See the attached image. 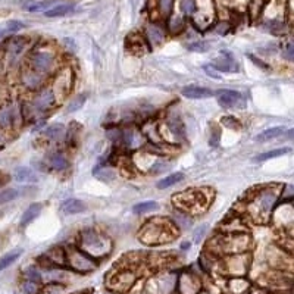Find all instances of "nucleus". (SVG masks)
Instances as JSON below:
<instances>
[{"label": "nucleus", "instance_id": "nucleus-26", "mask_svg": "<svg viewBox=\"0 0 294 294\" xmlns=\"http://www.w3.org/2000/svg\"><path fill=\"white\" fill-rule=\"evenodd\" d=\"M217 100L219 106L231 109V108H237L238 102H242V94L235 90H221L217 93Z\"/></svg>", "mask_w": 294, "mask_h": 294}, {"label": "nucleus", "instance_id": "nucleus-43", "mask_svg": "<svg viewBox=\"0 0 294 294\" xmlns=\"http://www.w3.org/2000/svg\"><path fill=\"white\" fill-rule=\"evenodd\" d=\"M177 6L179 13H182L185 18H192L197 9V0H178Z\"/></svg>", "mask_w": 294, "mask_h": 294}, {"label": "nucleus", "instance_id": "nucleus-20", "mask_svg": "<svg viewBox=\"0 0 294 294\" xmlns=\"http://www.w3.org/2000/svg\"><path fill=\"white\" fill-rule=\"evenodd\" d=\"M219 232L224 234H238V232H249V219L242 213H235L232 217H227L219 225Z\"/></svg>", "mask_w": 294, "mask_h": 294}, {"label": "nucleus", "instance_id": "nucleus-29", "mask_svg": "<svg viewBox=\"0 0 294 294\" xmlns=\"http://www.w3.org/2000/svg\"><path fill=\"white\" fill-rule=\"evenodd\" d=\"M13 178L21 184H36L39 181L37 174L28 167H18L13 171Z\"/></svg>", "mask_w": 294, "mask_h": 294}, {"label": "nucleus", "instance_id": "nucleus-14", "mask_svg": "<svg viewBox=\"0 0 294 294\" xmlns=\"http://www.w3.org/2000/svg\"><path fill=\"white\" fill-rule=\"evenodd\" d=\"M28 100L31 102V104L39 111L40 114H43L44 116L49 115L59 103L55 91L50 87V84L44 86L43 89H40L36 93H31V97Z\"/></svg>", "mask_w": 294, "mask_h": 294}, {"label": "nucleus", "instance_id": "nucleus-39", "mask_svg": "<svg viewBox=\"0 0 294 294\" xmlns=\"http://www.w3.org/2000/svg\"><path fill=\"white\" fill-rule=\"evenodd\" d=\"M182 179H184V174H182V172L169 174V175H167L165 178L159 179V181L156 182V189H159V190H165V189H169V187H172V185H175V184H179Z\"/></svg>", "mask_w": 294, "mask_h": 294}, {"label": "nucleus", "instance_id": "nucleus-40", "mask_svg": "<svg viewBox=\"0 0 294 294\" xmlns=\"http://www.w3.org/2000/svg\"><path fill=\"white\" fill-rule=\"evenodd\" d=\"M53 6V0H34V2H28L24 9L26 12H46Z\"/></svg>", "mask_w": 294, "mask_h": 294}, {"label": "nucleus", "instance_id": "nucleus-15", "mask_svg": "<svg viewBox=\"0 0 294 294\" xmlns=\"http://www.w3.org/2000/svg\"><path fill=\"white\" fill-rule=\"evenodd\" d=\"M136 281H137L136 271H132V268H128V266H122L111 275V278L108 280V287L114 293L124 294L129 288H132Z\"/></svg>", "mask_w": 294, "mask_h": 294}, {"label": "nucleus", "instance_id": "nucleus-32", "mask_svg": "<svg viewBox=\"0 0 294 294\" xmlns=\"http://www.w3.org/2000/svg\"><path fill=\"white\" fill-rule=\"evenodd\" d=\"M172 222L175 224V227L178 228V231H187L192 228L193 225V217L190 213H187V212H182V210H179V209H175L174 212H172Z\"/></svg>", "mask_w": 294, "mask_h": 294}, {"label": "nucleus", "instance_id": "nucleus-55", "mask_svg": "<svg viewBox=\"0 0 294 294\" xmlns=\"http://www.w3.org/2000/svg\"><path fill=\"white\" fill-rule=\"evenodd\" d=\"M203 71L206 72V75H209L210 78H215V79H221V72L218 71L217 68L212 64H205L203 65Z\"/></svg>", "mask_w": 294, "mask_h": 294}, {"label": "nucleus", "instance_id": "nucleus-4", "mask_svg": "<svg viewBox=\"0 0 294 294\" xmlns=\"http://www.w3.org/2000/svg\"><path fill=\"white\" fill-rule=\"evenodd\" d=\"M212 190L209 189H189L177 193L172 197V205L175 209L190 213L192 217L202 215L207 210L212 202Z\"/></svg>", "mask_w": 294, "mask_h": 294}, {"label": "nucleus", "instance_id": "nucleus-44", "mask_svg": "<svg viewBox=\"0 0 294 294\" xmlns=\"http://www.w3.org/2000/svg\"><path fill=\"white\" fill-rule=\"evenodd\" d=\"M212 30L215 31V34H218V36H227L234 30V24L231 22L230 19H219L213 24Z\"/></svg>", "mask_w": 294, "mask_h": 294}, {"label": "nucleus", "instance_id": "nucleus-2", "mask_svg": "<svg viewBox=\"0 0 294 294\" xmlns=\"http://www.w3.org/2000/svg\"><path fill=\"white\" fill-rule=\"evenodd\" d=\"M24 64L47 78L53 77L56 74V71L64 65L62 56L50 43L34 44L28 51Z\"/></svg>", "mask_w": 294, "mask_h": 294}, {"label": "nucleus", "instance_id": "nucleus-46", "mask_svg": "<svg viewBox=\"0 0 294 294\" xmlns=\"http://www.w3.org/2000/svg\"><path fill=\"white\" fill-rule=\"evenodd\" d=\"M24 277H25V280H31V281H43V272L40 271L39 266H34V265L26 266V268L24 269Z\"/></svg>", "mask_w": 294, "mask_h": 294}, {"label": "nucleus", "instance_id": "nucleus-51", "mask_svg": "<svg viewBox=\"0 0 294 294\" xmlns=\"http://www.w3.org/2000/svg\"><path fill=\"white\" fill-rule=\"evenodd\" d=\"M207 230H209V225H207V224H202V225L196 227V228L192 231L193 242H194L196 244L202 243V242H203V238H205Z\"/></svg>", "mask_w": 294, "mask_h": 294}, {"label": "nucleus", "instance_id": "nucleus-18", "mask_svg": "<svg viewBox=\"0 0 294 294\" xmlns=\"http://www.w3.org/2000/svg\"><path fill=\"white\" fill-rule=\"evenodd\" d=\"M177 291L178 294H199L202 291V280L196 272L184 269L178 274Z\"/></svg>", "mask_w": 294, "mask_h": 294}, {"label": "nucleus", "instance_id": "nucleus-9", "mask_svg": "<svg viewBox=\"0 0 294 294\" xmlns=\"http://www.w3.org/2000/svg\"><path fill=\"white\" fill-rule=\"evenodd\" d=\"M50 87L55 91L56 97L59 102L65 100L71 93L75 86V72L74 68L71 65H62L56 74L50 78Z\"/></svg>", "mask_w": 294, "mask_h": 294}, {"label": "nucleus", "instance_id": "nucleus-10", "mask_svg": "<svg viewBox=\"0 0 294 294\" xmlns=\"http://www.w3.org/2000/svg\"><path fill=\"white\" fill-rule=\"evenodd\" d=\"M24 118L21 111V103L8 102L0 104V129L9 132L24 125Z\"/></svg>", "mask_w": 294, "mask_h": 294}, {"label": "nucleus", "instance_id": "nucleus-23", "mask_svg": "<svg viewBox=\"0 0 294 294\" xmlns=\"http://www.w3.org/2000/svg\"><path fill=\"white\" fill-rule=\"evenodd\" d=\"M165 26H167L168 36H179L184 31H187V18L179 12H174L167 21H165Z\"/></svg>", "mask_w": 294, "mask_h": 294}, {"label": "nucleus", "instance_id": "nucleus-37", "mask_svg": "<svg viewBox=\"0 0 294 294\" xmlns=\"http://www.w3.org/2000/svg\"><path fill=\"white\" fill-rule=\"evenodd\" d=\"M285 131H287V129H285L284 127L268 128V129H265V131L259 132V134L255 137V140L259 141V143H266V141L275 140V139H278V137L284 136V132H285Z\"/></svg>", "mask_w": 294, "mask_h": 294}, {"label": "nucleus", "instance_id": "nucleus-21", "mask_svg": "<svg viewBox=\"0 0 294 294\" xmlns=\"http://www.w3.org/2000/svg\"><path fill=\"white\" fill-rule=\"evenodd\" d=\"M212 65L217 68L219 72H228V74H237L240 72V64L234 59L230 51H221L217 59H213Z\"/></svg>", "mask_w": 294, "mask_h": 294}, {"label": "nucleus", "instance_id": "nucleus-57", "mask_svg": "<svg viewBox=\"0 0 294 294\" xmlns=\"http://www.w3.org/2000/svg\"><path fill=\"white\" fill-rule=\"evenodd\" d=\"M8 136H6V131H3V129H0V150H3L5 149V146H6V139Z\"/></svg>", "mask_w": 294, "mask_h": 294}, {"label": "nucleus", "instance_id": "nucleus-35", "mask_svg": "<svg viewBox=\"0 0 294 294\" xmlns=\"http://www.w3.org/2000/svg\"><path fill=\"white\" fill-rule=\"evenodd\" d=\"M250 282L247 281L244 277H231L228 280V288L231 294H246L250 291Z\"/></svg>", "mask_w": 294, "mask_h": 294}, {"label": "nucleus", "instance_id": "nucleus-27", "mask_svg": "<svg viewBox=\"0 0 294 294\" xmlns=\"http://www.w3.org/2000/svg\"><path fill=\"white\" fill-rule=\"evenodd\" d=\"M181 94L190 100H203V99H210L215 96V93L212 90L207 87H200V86H185L181 90Z\"/></svg>", "mask_w": 294, "mask_h": 294}, {"label": "nucleus", "instance_id": "nucleus-45", "mask_svg": "<svg viewBox=\"0 0 294 294\" xmlns=\"http://www.w3.org/2000/svg\"><path fill=\"white\" fill-rule=\"evenodd\" d=\"M87 100V96L86 94H77V96H74L69 103H68V106H66V114H75L77 111H79L83 106H84V103Z\"/></svg>", "mask_w": 294, "mask_h": 294}, {"label": "nucleus", "instance_id": "nucleus-24", "mask_svg": "<svg viewBox=\"0 0 294 294\" xmlns=\"http://www.w3.org/2000/svg\"><path fill=\"white\" fill-rule=\"evenodd\" d=\"M175 3H177V0H154L153 8H150V9H153L154 12L152 19L165 22L168 18L174 13Z\"/></svg>", "mask_w": 294, "mask_h": 294}, {"label": "nucleus", "instance_id": "nucleus-1", "mask_svg": "<svg viewBox=\"0 0 294 294\" xmlns=\"http://www.w3.org/2000/svg\"><path fill=\"white\" fill-rule=\"evenodd\" d=\"M282 184H266L256 187L243 199V213L250 222L269 224L275 207L282 199Z\"/></svg>", "mask_w": 294, "mask_h": 294}, {"label": "nucleus", "instance_id": "nucleus-38", "mask_svg": "<svg viewBox=\"0 0 294 294\" xmlns=\"http://www.w3.org/2000/svg\"><path fill=\"white\" fill-rule=\"evenodd\" d=\"M24 253V250L21 249V247H16V249H13L11 252H8L6 255H3L0 257V271H5V269H8L11 265H13L21 255Z\"/></svg>", "mask_w": 294, "mask_h": 294}, {"label": "nucleus", "instance_id": "nucleus-54", "mask_svg": "<svg viewBox=\"0 0 294 294\" xmlns=\"http://www.w3.org/2000/svg\"><path fill=\"white\" fill-rule=\"evenodd\" d=\"M221 141V129L218 127H212L210 129V137H209V144L212 147H218Z\"/></svg>", "mask_w": 294, "mask_h": 294}, {"label": "nucleus", "instance_id": "nucleus-25", "mask_svg": "<svg viewBox=\"0 0 294 294\" xmlns=\"http://www.w3.org/2000/svg\"><path fill=\"white\" fill-rule=\"evenodd\" d=\"M46 165L51 171H56V172H64L69 168V159H68V154L65 153L64 150H55L47 156L46 159Z\"/></svg>", "mask_w": 294, "mask_h": 294}, {"label": "nucleus", "instance_id": "nucleus-50", "mask_svg": "<svg viewBox=\"0 0 294 294\" xmlns=\"http://www.w3.org/2000/svg\"><path fill=\"white\" fill-rule=\"evenodd\" d=\"M221 124H222L224 127L230 128V129H234V131L242 129V122H240L235 116H232V115L222 116V118H221Z\"/></svg>", "mask_w": 294, "mask_h": 294}, {"label": "nucleus", "instance_id": "nucleus-19", "mask_svg": "<svg viewBox=\"0 0 294 294\" xmlns=\"http://www.w3.org/2000/svg\"><path fill=\"white\" fill-rule=\"evenodd\" d=\"M162 125L169 132V136L172 137V143L174 144L181 146V143L187 141L185 125H184L182 119L177 114H168L167 118H165V122Z\"/></svg>", "mask_w": 294, "mask_h": 294}, {"label": "nucleus", "instance_id": "nucleus-22", "mask_svg": "<svg viewBox=\"0 0 294 294\" xmlns=\"http://www.w3.org/2000/svg\"><path fill=\"white\" fill-rule=\"evenodd\" d=\"M127 50L136 56H143L149 51H152L150 46L147 44V41L144 39L143 33H134V34H129L127 37Z\"/></svg>", "mask_w": 294, "mask_h": 294}, {"label": "nucleus", "instance_id": "nucleus-13", "mask_svg": "<svg viewBox=\"0 0 294 294\" xmlns=\"http://www.w3.org/2000/svg\"><path fill=\"white\" fill-rule=\"evenodd\" d=\"M31 47V40L26 36H16L12 34L11 37L5 40V43L2 44V51L3 56L8 59V62L11 66L15 65L16 61H19V58Z\"/></svg>", "mask_w": 294, "mask_h": 294}, {"label": "nucleus", "instance_id": "nucleus-48", "mask_svg": "<svg viewBox=\"0 0 294 294\" xmlns=\"http://www.w3.org/2000/svg\"><path fill=\"white\" fill-rule=\"evenodd\" d=\"M22 290H24L25 294H41L43 287H41V282L25 280V281L22 282Z\"/></svg>", "mask_w": 294, "mask_h": 294}, {"label": "nucleus", "instance_id": "nucleus-56", "mask_svg": "<svg viewBox=\"0 0 294 294\" xmlns=\"http://www.w3.org/2000/svg\"><path fill=\"white\" fill-rule=\"evenodd\" d=\"M64 47H68L69 49V53L71 55H74L75 51H77V44H75V41L72 39H64Z\"/></svg>", "mask_w": 294, "mask_h": 294}, {"label": "nucleus", "instance_id": "nucleus-5", "mask_svg": "<svg viewBox=\"0 0 294 294\" xmlns=\"http://www.w3.org/2000/svg\"><path fill=\"white\" fill-rule=\"evenodd\" d=\"M77 246L94 259L102 260L111 255L114 243L106 232L97 228H84L78 234Z\"/></svg>", "mask_w": 294, "mask_h": 294}, {"label": "nucleus", "instance_id": "nucleus-30", "mask_svg": "<svg viewBox=\"0 0 294 294\" xmlns=\"http://www.w3.org/2000/svg\"><path fill=\"white\" fill-rule=\"evenodd\" d=\"M66 128L62 124H53L50 127L44 128L43 131V139L47 143H58V141L65 140Z\"/></svg>", "mask_w": 294, "mask_h": 294}, {"label": "nucleus", "instance_id": "nucleus-31", "mask_svg": "<svg viewBox=\"0 0 294 294\" xmlns=\"http://www.w3.org/2000/svg\"><path fill=\"white\" fill-rule=\"evenodd\" d=\"M61 210L65 215H78L87 210V205L79 199H66L61 203Z\"/></svg>", "mask_w": 294, "mask_h": 294}, {"label": "nucleus", "instance_id": "nucleus-33", "mask_svg": "<svg viewBox=\"0 0 294 294\" xmlns=\"http://www.w3.org/2000/svg\"><path fill=\"white\" fill-rule=\"evenodd\" d=\"M81 131H83V127L78 122H71V125L66 129V134H65V144H66V147L77 149Z\"/></svg>", "mask_w": 294, "mask_h": 294}, {"label": "nucleus", "instance_id": "nucleus-17", "mask_svg": "<svg viewBox=\"0 0 294 294\" xmlns=\"http://www.w3.org/2000/svg\"><path fill=\"white\" fill-rule=\"evenodd\" d=\"M143 36L147 41V44L150 46V49L153 50L156 47L162 46L165 43V40L168 37L167 26L164 21H154L150 19L143 30Z\"/></svg>", "mask_w": 294, "mask_h": 294}, {"label": "nucleus", "instance_id": "nucleus-41", "mask_svg": "<svg viewBox=\"0 0 294 294\" xmlns=\"http://www.w3.org/2000/svg\"><path fill=\"white\" fill-rule=\"evenodd\" d=\"M291 152L290 147H280V149H272V150H268L265 153L257 154L255 157L256 162H265V161H271V159H275V157H281L284 154H288Z\"/></svg>", "mask_w": 294, "mask_h": 294}, {"label": "nucleus", "instance_id": "nucleus-6", "mask_svg": "<svg viewBox=\"0 0 294 294\" xmlns=\"http://www.w3.org/2000/svg\"><path fill=\"white\" fill-rule=\"evenodd\" d=\"M99 266V260L86 253L77 244L66 247V268L77 274H90Z\"/></svg>", "mask_w": 294, "mask_h": 294}, {"label": "nucleus", "instance_id": "nucleus-58", "mask_svg": "<svg viewBox=\"0 0 294 294\" xmlns=\"http://www.w3.org/2000/svg\"><path fill=\"white\" fill-rule=\"evenodd\" d=\"M249 59H252L256 65H259V68H263V69H268V65L265 64V62H262V61H259L257 58H255L253 55H249Z\"/></svg>", "mask_w": 294, "mask_h": 294}, {"label": "nucleus", "instance_id": "nucleus-52", "mask_svg": "<svg viewBox=\"0 0 294 294\" xmlns=\"http://www.w3.org/2000/svg\"><path fill=\"white\" fill-rule=\"evenodd\" d=\"M25 28V24L24 22H21V21H9L6 25L3 26V30L6 31V34L9 36V34H16L18 31H21V30H24Z\"/></svg>", "mask_w": 294, "mask_h": 294}, {"label": "nucleus", "instance_id": "nucleus-7", "mask_svg": "<svg viewBox=\"0 0 294 294\" xmlns=\"http://www.w3.org/2000/svg\"><path fill=\"white\" fill-rule=\"evenodd\" d=\"M192 26L199 31L205 33L212 30L213 24L217 22V3L215 0H197V9L190 18Z\"/></svg>", "mask_w": 294, "mask_h": 294}, {"label": "nucleus", "instance_id": "nucleus-36", "mask_svg": "<svg viewBox=\"0 0 294 294\" xmlns=\"http://www.w3.org/2000/svg\"><path fill=\"white\" fill-rule=\"evenodd\" d=\"M74 11H75V3H59L51 6L49 11L44 12V15L47 18H59V16H66Z\"/></svg>", "mask_w": 294, "mask_h": 294}, {"label": "nucleus", "instance_id": "nucleus-53", "mask_svg": "<svg viewBox=\"0 0 294 294\" xmlns=\"http://www.w3.org/2000/svg\"><path fill=\"white\" fill-rule=\"evenodd\" d=\"M282 56L290 61V62H294V39H290L285 46H284V50H282Z\"/></svg>", "mask_w": 294, "mask_h": 294}, {"label": "nucleus", "instance_id": "nucleus-61", "mask_svg": "<svg viewBox=\"0 0 294 294\" xmlns=\"http://www.w3.org/2000/svg\"><path fill=\"white\" fill-rule=\"evenodd\" d=\"M6 179H8V178H5V177H3V174L0 172V187H2V185H3V184L6 182Z\"/></svg>", "mask_w": 294, "mask_h": 294}, {"label": "nucleus", "instance_id": "nucleus-42", "mask_svg": "<svg viewBox=\"0 0 294 294\" xmlns=\"http://www.w3.org/2000/svg\"><path fill=\"white\" fill-rule=\"evenodd\" d=\"M159 203L153 202V200H146V202H140L137 205L132 206V213L134 215H146V213H150L157 210Z\"/></svg>", "mask_w": 294, "mask_h": 294}, {"label": "nucleus", "instance_id": "nucleus-59", "mask_svg": "<svg viewBox=\"0 0 294 294\" xmlns=\"http://www.w3.org/2000/svg\"><path fill=\"white\" fill-rule=\"evenodd\" d=\"M284 137H285V139H288V140H294V128H291V129H287V131L284 132Z\"/></svg>", "mask_w": 294, "mask_h": 294}, {"label": "nucleus", "instance_id": "nucleus-47", "mask_svg": "<svg viewBox=\"0 0 294 294\" xmlns=\"http://www.w3.org/2000/svg\"><path fill=\"white\" fill-rule=\"evenodd\" d=\"M18 196H19L18 189H3V190H0V205L12 202Z\"/></svg>", "mask_w": 294, "mask_h": 294}, {"label": "nucleus", "instance_id": "nucleus-8", "mask_svg": "<svg viewBox=\"0 0 294 294\" xmlns=\"http://www.w3.org/2000/svg\"><path fill=\"white\" fill-rule=\"evenodd\" d=\"M271 222L287 237L294 238V197H287L275 207Z\"/></svg>", "mask_w": 294, "mask_h": 294}, {"label": "nucleus", "instance_id": "nucleus-28", "mask_svg": "<svg viewBox=\"0 0 294 294\" xmlns=\"http://www.w3.org/2000/svg\"><path fill=\"white\" fill-rule=\"evenodd\" d=\"M41 210H43V203H31L24 210V213L21 217V221H19V227L21 228H26L30 224H33L40 217Z\"/></svg>", "mask_w": 294, "mask_h": 294}, {"label": "nucleus", "instance_id": "nucleus-11", "mask_svg": "<svg viewBox=\"0 0 294 294\" xmlns=\"http://www.w3.org/2000/svg\"><path fill=\"white\" fill-rule=\"evenodd\" d=\"M177 281H178V274L167 271V272H159L157 275L152 277L146 282V291L149 294H174L177 290Z\"/></svg>", "mask_w": 294, "mask_h": 294}, {"label": "nucleus", "instance_id": "nucleus-12", "mask_svg": "<svg viewBox=\"0 0 294 294\" xmlns=\"http://www.w3.org/2000/svg\"><path fill=\"white\" fill-rule=\"evenodd\" d=\"M250 253H237L221 257V266L228 277H246L250 268Z\"/></svg>", "mask_w": 294, "mask_h": 294}, {"label": "nucleus", "instance_id": "nucleus-3", "mask_svg": "<svg viewBox=\"0 0 294 294\" xmlns=\"http://www.w3.org/2000/svg\"><path fill=\"white\" fill-rule=\"evenodd\" d=\"M178 232L171 218H150L141 225L137 237L146 246H159L175 240Z\"/></svg>", "mask_w": 294, "mask_h": 294}, {"label": "nucleus", "instance_id": "nucleus-34", "mask_svg": "<svg viewBox=\"0 0 294 294\" xmlns=\"http://www.w3.org/2000/svg\"><path fill=\"white\" fill-rule=\"evenodd\" d=\"M93 177L97 178L102 182H112L116 178V171L112 168V165H102L99 164L93 169Z\"/></svg>", "mask_w": 294, "mask_h": 294}, {"label": "nucleus", "instance_id": "nucleus-49", "mask_svg": "<svg viewBox=\"0 0 294 294\" xmlns=\"http://www.w3.org/2000/svg\"><path fill=\"white\" fill-rule=\"evenodd\" d=\"M187 49L194 53H205V51H209L210 44L203 40H196V41H192L190 44H187Z\"/></svg>", "mask_w": 294, "mask_h": 294}, {"label": "nucleus", "instance_id": "nucleus-16", "mask_svg": "<svg viewBox=\"0 0 294 294\" xmlns=\"http://www.w3.org/2000/svg\"><path fill=\"white\" fill-rule=\"evenodd\" d=\"M49 83H50V78L44 77L43 74L34 71L28 65L22 64V66L19 68V84L28 93H36L44 86H47Z\"/></svg>", "mask_w": 294, "mask_h": 294}, {"label": "nucleus", "instance_id": "nucleus-60", "mask_svg": "<svg viewBox=\"0 0 294 294\" xmlns=\"http://www.w3.org/2000/svg\"><path fill=\"white\" fill-rule=\"evenodd\" d=\"M190 246H192V243H189V242H185V243L181 244V249H182V250H187V249H189Z\"/></svg>", "mask_w": 294, "mask_h": 294}]
</instances>
